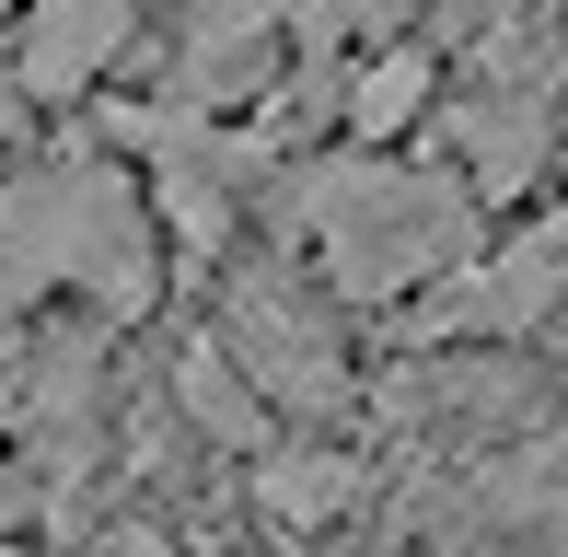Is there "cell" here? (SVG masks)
Listing matches in <instances>:
<instances>
[{
  "instance_id": "cell-1",
  "label": "cell",
  "mask_w": 568,
  "mask_h": 557,
  "mask_svg": "<svg viewBox=\"0 0 568 557\" xmlns=\"http://www.w3.org/2000/svg\"><path fill=\"white\" fill-rule=\"evenodd\" d=\"M82 278L105 314H140L151 302V244H140V210L105 163H36L0 186V314L36 291Z\"/></svg>"
},
{
  "instance_id": "cell-6",
  "label": "cell",
  "mask_w": 568,
  "mask_h": 557,
  "mask_svg": "<svg viewBox=\"0 0 568 557\" xmlns=\"http://www.w3.org/2000/svg\"><path fill=\"white\" fill-rule=\"evenodd\" d=\"M0 557H23V546H0Z\"/></svg>"
},
{
  "instance_id": "cell-2",
  "label": "cell",
  "mask_w": 568,
  "mask_h": 557,
  "mask_svg": "<svg viewBox=\"0 0 568 557\" xmlns=\"http://www.w3.org/2000/svg\"><path fill=\"white\" fill-rule=\"evenodd\" d=\"M314 244L325 267L348 278V291H406V278H429L464 244V198L442 174H395V163H337L314 174Z\"/></svg>"
},
{
  "instance_id": "cell-4",
  "label": "cell",
  "mask_w": 568,
  "mask_h": 557,
  "mask_svg": "<svg viewBox=\"0 0 568 557\" xmlns=\"http://www.w3.org/2000/svg\"><path fill=\"white\" fill-rule=\"evenodd\" d=\"M418 105H429V59H418V47H395V59H372V70L348 82V129H359V140H395Z\"/></svg>"
},
{
  "instance_id": "cell-5",
  "label": "cell",
  "mask_w": 568,
  "mask_h": 557,
  "mask_svg": "<svg viewBox=\"0 0 568 557\" xmlns=\"http://www.w3.org/2000/svg\"><path fill=\"white\" fill-rule=\"evenodd\" d=\"M221 372H232L221 348H186V407L210 418V429H244V442H255V429H267V407H244V395H232Z\"/></svg>"
},
{
  "instance_id": "cell-3",
  "label": "cell",
  "mask_w": 568,
  "mask_h": 557,
  "mask_svg": "<svg viewBox=\"0 0 568 557\" xmlns=\"http://www.w3.org/2000/svg\"><path fill=\"white\" fill-rule=\"evenodd\" d=\"M128 0H23V23H12V93H36V105H70V93H93L105 70L128 59Z\"/></svg>"
}]
</instances>
